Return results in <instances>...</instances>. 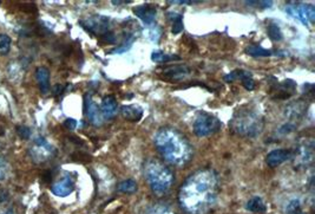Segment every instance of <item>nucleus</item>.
<instances>
[{"label": "nucleus", "mask_w": 315, "mask_h": 214, "mask_svg": "<svg viewBox=\"0 0 315 214\" xmlns=\"http://www.w3.org/2000/svg\"><path fill=\"white\" fill-rule=\"evenodd\" d=\"M217 197V174L213 169H200L179 188L178 203L188 214H207L216 205Z\"/></svg>", "instance_id": "f257e3e1"}, {"label": "nucleus", "mask_w": 315, "mask_h": 214, "mask_svg": "<svg viewBox=\"0 0 315 214\" xmlns=\"http://www.w3.org/2000/svg\"><path fill=\"white\" fill-rule=\"evenodd\" d=\"M154 143L160 156L175 166H184L190 161L192 156V147L186 137L173 129L165 127L156 133Z\"/></svg>", "instance_id": "f03ea898"}, {"label": "nucleus", "mask_w": 315, "mask_h": 214, "mask_svg": "<svg viewBox=\"0 0 315 214\" xmlns=\"http://www.w3.org/2000/svg\"><path fill=\"white\" fill-rule=\"evenodd\" d=\"M230 130L243 137H255L265 128V117L256 105H243L234 113L229 123Z\"/></svg>", "instance_id": "7ed1b4c3"}, {"label": "nucleus", "mask_w": 315, "mask_h": 214, "mask_svg": "<svg viewBox=\"0 0 315 214\" xmlns=\"http://www.w3.org/2000/svg\"><path fill=\"white\" fill-rule=\"evenodd\" d=\"M144 177L151 191L156 196L162 197L168 193L173 184V174L163 162L158 160H149L144 165Z\"/></svg>", "instance_id": "20e7f679"}, {"label": "nucleus", "mask_w": 315, "mask_h": 214, "mask_svg": "<svg viewBox=\"0 0 315 214\" xmlns=\"http://www.w3.org/2000/svg\"><path fill=\"white\" fill-rule=\"evenodd\" d=\"M221 121L217 119L214 115L208 113H198L197 116L195 117L192 128H194V133L198 137H207L217 133L221 129Z\"/></svg>", "instance_id": "39448f33"}, {"label": "nucleus", "mask_w": 315, "mask_h": 214, "mask_svg": "<svg viewBox=\"0 0 315 214\" xmlns=\"http://www.w3.org/2000/svg\"><path fill=\"white\" fill-rule=\"evenodd\" d=\"M54 148L51 143L43 136L37 137L33 146L30 149L31 159L37 164H43L54 155Z\"/></svg>", "instance_id": "423d86ee"}, {"label": "nucleus", "mask_w": 315, "mask_h": 214, "mask_svg": "<svg viewBox=\"0 0 315 214\" xmlns=\"http://www.w3.org/2000/svg\"><path fill=\"white\" fill-rule=\"evenodd\" d=\"M286 12L300 20L304 25H310L315 21V7L311 4H289L286 6Z\"/></svg>", "instance_id": "0eeeda50"}, {"label": "nucleus", "mask_w": 315, "mask_h": 214, "mask_svg": "<svg viewBox=\"0 0 315 214\" xmlns=\"http://www.w3.org/2000/svg\"><path fill=\"white\" fill-rule=\"evenodd\" d=\"M80 25L86 31L91 32L92 34H97V36L102 37L103 34L110 31L109 30V27H110V18L103 17V15H93V17L80 21Z\"/></svg>", "instance_id": "6e6552de"}, {"label": "nucleus", "mask_w": 315, "mask_h": 214, "mask_svg": "<svg viewBox=\"0 0 315 214\" xmlns=\"http://www.w3.org/2000/svg\"><path fill=\"white\" fill-rule=\"evenodd\" d=\"M85 113L90 122L95 126H101L103 123V115L101 113V108L98 104L93 101L92 96L90 94H86L85 96Z\"/></svg>", "instance_id": "1a4fd4ad"}, {"label": "nucleus", "mask_w": 315, "mask_h": 214, "mask_svg": "<svg viewBox=\"0 0 315 214\" xmlns=\"http://www.w3.org/2000/svg\"><path fill=\"white\" fill-rule=\"evenodd\" d=\"M294 152H292L291 149H275V151H272L267 155L266 162L269 167L275 168L281 166L282 164H285L286 161H289V160L293 159Z\"/></svg>", "instance_id": "9d476101"}, {"label": "nucleus", "mask_w": 315, "mask_h": 214, "mask_svg": "<svg viewBox=\"0 0 315 214\" xmlns=\"http://www.w3.org/2000/svg\"><path fill=\"white\" fill-rule=\"evenodd\" d=\"M73 188H75V181H73V179L69 174H66L65 177H63L60 180L56 181L52 185L51 191H52L54 196L65 198L72 193Z\"/></svg>", "instance_id": "9b49d317"}, {"label": "nucleus", "mask_w": 315, "mask_h": 214, "mask_svg": "<svg viewBox=\"0 0 315 214\" xmlns=\"http://www.w3.org/2000/svg\"><path fill=\"white\" fill-rule=\"evenodd\" d=\"M134 12H135V14H136L137 17L147 25L154 24V21H155V18H156V14H157L156 7L151 4L138 6V7L134 9Z\"/></svg>", "instance_id": "f8f14e48"}, {"label": "nucleus", "mask_w": 315, "mask_h": 214, "mask_svg": "<svg viewBox=\"0 0 315 214\" xmlns=\"http://www.w3.org/2000/svg\"><path fill=\"white\" fill-rule=\"evenodd\" d=\"M101 113L103 119L110 120L117 114V101L114 96H105L101 103Z\"/></svg>", "instance_id": "ddd939ff"}, {"label": "nucleus", "mask_w": 315, "mask_h": 214, "mask_svg": "<svg viewBox=\"0 0 315 214\" xmlns=\"http://www.w3.org/2000/svg\"><path fill=\"white\" fill-rule=\"evenodd\" d=\"M121 114L127 121L130 122H138L143 117V109L137 104L123 105L121 108Z\"/></svg>", "instance_id": "4468645a"}, {"label": "nucleus", "mask_w": 315, "mask_h": 214, "mask_svg": "<svg viewBox=\"0 0 315 214\" xmlns=\"http://www.w3.org/2000/svg\"><path fill=\"white\" fill-rule=\"evenodd\" d=\"M295 90H297V83L294 81H291V79H287V81H285L276 87V91L274 92V95L279 100H286V98L293 96L295 94Z\"/></svg>", "instance_id": "2eb2a0df"}, {"label": "nucleus", "mask_w": 315, "mask_h": 214, "mask_svg": "<svg viewBox=\"0 0 315 214\" xmlns=\"http://www.w3.org/2000/svg\"><path fill=\"white\" fill-rule=\"evenodd\" d=\"M313 151H314V143L313 140H308L306 139L304 142L300 145V148H299V155H300L301 162L305 165L311 164L312 160H313Z\"/></svg>", "instance_id": "dca6fc26"}, {"label": "nucleus", "mask_w": 315, "mask_h": 214, "mask_svg": "<svg viewBox=\"0 0 315 214\" xmlns=\"http://www.w3.org/2000/svg\"><path fill=\"white\" fill-rule=\"evenodd\" d=\"M36 78L39 84V89L43 94H47L50 91V71L45 66H39L36 70Z\"/></svg>", "instance_id": "f3484780"}, {"label": "nucleus", "mask_w": 315, "mask_h": 214, "mask_svg": "<svg viewBox=\"0 0 315 214\" xmlns=\"http://www.w3.org/2000/svg\"><path fill=\"white\" fill-rule=\"evenodd\" d=\"M305 111H306L305 104L302 103L301 101H298V102H294V103H292L287 109H286V116H287L289 120L297 121L300 119L302 115H304Z\"/></svg>", "instance_id": "a211bd4d"}, {"label": "nucleus", "mask_w": 315, "mask_h": 214, "mask_svg": "<svg viewBox=\"0 0 315 214\" xmlns=\"http://www.w3.org/2000/svg\"><path fill=\"white\" fill-rule=\"evenodd\" d=\"M237 78L241 79L242 82L243 87L247 89V90L252 91L255 89V82L252 77V73L248 71H244V70H237Z\"/></svg>", "instance_id": "6ab92c4d"}, {"label": "nucleus", "mask_w": 315, "mask_h": 214, "mask_svg": "<svg viewBox=\"0 0 315 214\" xmlns=\"http://www.w3.org/2000/svg\"><path fill=\"white\" fill-rule=\"evenodd\" d=\"M247 210L254 213H261V212H266L267 207L261 198L254 197L248 201V204H247Z\"/></svg>", "instance_id": "aec40b11"}, {"label": "nucleus", "mask_w": 315, "mask_h": 214, "mask_svg": "<svg viewBox=\"0 0 315 214\" xmlns=\"http://www.w3.org/2000/svg\"><path fill=\"white\" fill-rule=\"evenodd\" d=\"M246 52L252 57H268L272 56L273 52L271 50H267L261 45H249L246 47Z\"/></svg>", "instance_id": "412c9836"}, {"label": "nucleus", "mask_w": 315, "mask_h": 214, "mask_svg": "<svg viewBox=\"0 0 315 214\" xmlns=\"http://www.w3.org/2000/svg\"><path fill=\"white\" fill-rule=\"evenodd\" d=\"M168 17L170 20L172 21V33L173 34H177L179 33V32L183 31V28H184V25H183V17L182 14H178V13H173V12H171V13L168 14Z\"/></svg>", "instance_id": "4be33fe9"}, {"label": "nucleus", "mask_w": 315, "mask_h": 214, "mask_svg": "<svg viewBox=\"0 0 315 214\" xmlns=\"http://www.w3.org/2000/svg\"><path fill=\"white\" fill-rule=\"evenodd\" d=\"M189 73V69L186 66H173V68L166 70L165 75L169 77H172L173 79H181L185 77Z\"/></svg>", "instance_id": "5701e85b"}, {"label": "nucleus", "mask_w": 315, "mask_h": 214, "mask_svg": "<svg viewBox=\"0 0 315 214\" xmlns=\"http://www.w3.org/2000/svg\"><path fill=\"white\" fill-rule=\"evenodd\" d=\"M267 33H268L269 38L274 41L282 40V37H284L282 36L281 28H280L279 25L274 23V21H271V23L268 24V26H267Z\"/></svg>", "instance_id": "b1692460"}, {"label": "nucleus", "mask_w": 315, "mask_h": 214, "mask_svg": "<svg viewBox=\"0 0 315 214\" xmlns=\"http://www.w3.org/2000/svg\"><path fill=\"white\" fill-rule=\"evenodd\" d=\"M118 191L122 192V193H127L131 194L137 192V184L136 181L131 180V179H128V180L122 181V183L118 184Z\"/></svg>", "instance_id": "393cba45"}, {"label": "nucleus", "mask_w": 315, "mask_h": 214, "mask_svg": "<svg viewBox=\"0 0 315 214\" xmlns=\"http://www.w3.org/2000/svg\"><path fill=\"white\" fill-rule=\"evenodd\" d=\"M0 214H18V210L7 198H2L0 199Z\"/></svg>", "instance_id": "a878e982"}, {"label": "nucleus", "mask_w": 315, "mask_h": 214, "mask_svg": "<svg viewBox=\"0 0 315 214\" xmlns=\"http://www.w3.org/2000/svg\"><path fill=\"white\" fill-rule=\"evenodd\" d=\"M151 59L155 63H166L170 62V60H175L178 58L176 56L166 55V53L162 52V51H154L153 55H151Z\"/></svg>", "instance_id": "bb28decb"}, {"label": "nucleus", "mask_w": 315, "mask_h": 214, "mask_svg": "<svg viewBox=\"0 0 315 214\" xmlns=\"http://www.w3.org/2000/svg\"><path fill=\"white\" fill-rule=\"evenodd\" d=\"M12 40L7 34L0 33V55L6 56L11 50Z\"/></svg>", "instance_id": "cd10ccee"}, {"label": "nucleus", "mask_w": 315, "mask_h": 214, "mask_svg": "<svg viewBox=\"0 0 315 214\" xmlns=\"http://www.w3.org/2000/svg\"><path fill=\"white\" fill-rule=\"evenodd\" d=\"M134 41H135V37L133 36V34H130V36L125 37L124 43L122 44L120 47H117V49L114 50V53H123V52H125V51L130 50V47L134 44Z\"/></svg>", "instance_id": "c85d7f7f"}, {"label": "nucleus", "mask_w": 315, "mask_h": 214, "mask_svg": "<svg viewBox=\"0 0 315 214\" xmlns=\"http://www.w3.org/2000/svg\"><path fill=\"white\" fill-rule=\"evenodd\" d=\"M147 214H175L170 207L165 205H156L148 211Z\"/></svg>", "instance_id": "c756f323"}, {"label": "nucleus", "mask_w": 315, "mask_h": 214, "mask_svg": "<svg viewBox=\"0 0 315 214\" xmlns=\"http://www.w3.org/2000/svg\"><path fill=\"white\" fill-rule=\"evenodd\" d=\"M17 134L22 140H28L31 137V129L26 126L17 127Z\"/></svg>", "instance_id": "7c9ffc66"}, {"label": "nucleus", "mask_w": 315, "mask_h": 214, "mask_svg": "<svg viewBox=\"0 0 315 214\" xmlns=\"http://www.w3.org/2000/svg\"><path fill=\"white\" fill-rule=\"evenodd\" d=\"M8 173V165L4 158L0 156V180H4L7 177Z\"/></svg>", "instance_id": "2f4dec72"}, {"label": "nucleus", "mask_w": 315, "mask_h": 214, "mask_svg": "<svg viewBox=\"0 0 315 214\" xmlns=\"http://www.w3.org/2000/svg\"><path fill=\"white\" fill-rule=\"evenodd\" d=\"M248 5H252V6H258V7H262V8H266V7H271V6L273 5L272 1H250L248 2Z\"/></svg>", "instance_id": "473e14b6"}, {"label": "nucleus", "mask_w": 315, "mask_h": 214, "mask_svg": "<svg viewBox=\"0 0 315 214\" xmlns=\"http://www.w3.org/2000/svg\"><path fill=\"white\" fill-rule=\"evenodd\" d=\"M64 126H65L67 129L73 130V129H76V127H77V121L73 119H67L65 120V122H64Z\"/></svg>", "instance_id": "72a5a7b5"}, {"label": "nucleus", "mask_w": 315, "mask_h": 214, "mask_svg": "<svg viewBox=\"0 0 315 214\" xmlns=\"http://www.w3.org/2000/svg\"><path fill=\"white\" fill-rule=\"evenodd\" d=\"M224 79H226V82H228V83L235 81V79H237V70H235V71H233V72H230L229 75H227L226 77H224Z\"/></svg>", "instance_id": "f704fd0d"}]
</instances>
